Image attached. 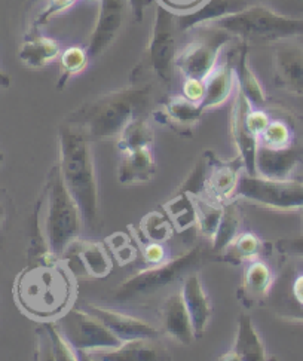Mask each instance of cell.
<instances>
[{
    "label": "cell",
    "mask_w": 303,
    "mask_h": 361,
    "mask_svg": "<svg viewBox=\"0 0 303 361\" xmlns=\"http://www.w3.org/2000/svg\"><path fill=\"white\" fill-rule=\"evenodd\" d=\"M27 260V267L13 281V299L20 311L37 323L60 320L75 305L76 276L58 256Z\"/></svg>",
    "instance_id": "1"
},
{
    "label": "cell",
    "mask_w": 303,
    "mask_h": 361,
    "mask_svg": "<svg viewBox=\"0 0 303 361\" xmlns=\"http://www.w3.org/2000/svg\"><path fill=\"white\" fill-rule=\"evenodd\" d=\"M58 166L64 183L72 193L89 229L99 225L100 195L89 135L76 125L64 122L58 130Z\"/></svg>",
    "instance_id": "2"
},
{
    "label": "cell",
    "mask_w": 303,
    "mask_h": 361,
    "mask_svg": "<svg viewBox=\"0 0 303 361\" xmlns=\"http://www.w3.org/2000/svg\"><path fill=\"white\" fill-rule=\"evenodd\" d=\"M150 102V83H130L79 106L64 122L84 130L89 138L118 137L130 121L146 115Z\"/></svg>",
    "instance_id": "3"
},
{
    "label": "cell",
    "mask_w": 303,
    "mask_h": 361,
    "mask_svg": "<svg viewBox=\"0 0 303 361\" xmlns=\"http://www.w3.org/2000/svg\"><path fill=\"white\" fill-rule=\"evenodd\" d=\"M40 198L45 240L49 252L60 257L66 247L80 237L84 219L64 183L58 164L49 170Z\"/></svg>",
    "instance_id": "4"
},
{
    "label": "cell",
    "mask_w": 303,
    "mask_h": 361,
    "mask_svg": "<svg viewBox=\"0 0 303 361\" xmlns=\"http://www.w3.org/2000/svg\"><path fill=\"white\" fill-rule=\"evenodd\" d=\"M213 256V252L202 245L192 247L187 252L167 259L159 265H152L128 276L115 288L113 300L130 303L154 296L161 290L183 280L190 272L199 269Z\"/></svg>",
    "instance_id": "5"
},
{
    "label": "cell",
    "mask_w": 303,
    "mask_h": 361,
    "mask_svg": "<svg viewBox=\"0 0 303 361\" xmlns=\"http://www.w3.org/2000/svg\"><path fill=\"white\" fill-rule=\"evenodd\" d=\"M213 25L223 29L245 45L277 44L303 36V18L284 16L271 6L260 4H254L235 16L218 20Z\"/></svg>",
    "instance_id": "6"
},
{
    "label": "cell",
    "mask_w": 303,
    "mask_h": 361,
    "mask_svg": "<svg viewBox=\"0 0 303 361\" xmlns=\"http://www.w3.org/2000/svg\"><path fill=\"white\" fill-rule=\"evenodd\" d=\"M177 30L174 13L156 5L147 47L128 76L130 83H146L143 82L146 78H154L165 87L171 85L178 52Z\"/></svg>",
    "instance_id": "7"
},
{
    "label": "cell",
    "mask_w": 303,
    "mask_h": 361,
    "mask_svg": "<svg viewBox=\"0 0 303 361\" xmlns=\"http://www.w3.org/2000/svg\"><path fill=\"white\" fill-rule=\"evenodd\" d=\"M235 198L275 212H300L303 208V182L293 178H266L244 171L238 180Z\"/></svg>",
    "instance_id": "8"
},
{
    "label": "cell",
    "mask_w": 303,
    "mask_h": 361,
    "mask_svg": "<svg viewBox=\"0 0 303 361\" xmlns=\"http://www.w3.org/2000/svg\"><path fill=\"white\" fill-rule=\"evenodd\" d=\"M199 36L192 39L175 55V71L185 78L205 80L217 66L220 54L233 37L217 25L197 27Z\"/></svg>",
    "instance_id": "9"
},
{
    "label": "cell",
    "mask_w": 303,
    "mask_h": 361,
    "mask_svg": "<svg viewBox=\"0 0 303 361\" xmlns=\"http://www.w3.org/2000/svg\"><path fill=\"white\" fill-rule=\"evenodd\" d=\"M66 339L72 343L82 360L92 353L118 348L122 343L97 317L85 308L73 307L57 320Z\"/></svg>",
    "instance_id": "10"
},
{
    "label": "cell",
    "mask_w": 303,
    "mask_h": 361,
    "mask_svg": "<svg viewBox=\"0 0 303 361\" xmlns=\"http://www.w3.org/2000/svg\"><path fill=\"white\" fill-rule=\"evenodd\" d=\"M60 257L76 280L106 279L113 269V260L101 243L80 237L68 244Z\"/></svg>",
    "instance_id": "11"
},
{
    "label": "cell",
    "mask_w": 303,
    "mask_h": 361,
    "mask_svg": "<svg viewBox=\"0 0 303 361\" xmlns=\"http://www.w3.org/2000/svg\"><path fill=\"white\" fill-rule=\"evenodd\" d=\"M131 12L130 0H99V13L91 32L87 52L97 60L115 44Z\"/></svg>",
    "instance_id": "12"
},
{
    "label": "cell",
    "mask_w": 303,
    "mask_h": 361,
    "mask_svg": "<svg viewBox=\"0 0 303 361\" xmlns=\"http://www.w3.org/2000/svg\"><path fill=\"white\" fill-rule=\"evenodd\" d=\"M273 83L281 91L303 97V45L293 39L273 44Z\"/></svg>",
    "instance_id": "13"
},
{
    "label": "cell",
    "mask_w": 303,
    "mask_h": 361,
    "mask_svg": "<svg viewBox=\"0 0 303 361\" xmlns=\"http://www.w3.org/2000/svg\"><path fill=\"white\" fill-rule=\"evenodd\" d=\"M204 155L209 162L205 198L222 205L237 200L235 190L238 180L245 171L242 158L238 155L233 159L222 161L213 150H205Z\"/></svg>",
    "instance_id": "14"
},
{
    "label": "cell",
    "mask_w": 303,
    "mask_h": 361,
    "mask_svg": "<svg viewBox=\"0 0 303 361\" xmlns=\"http://www.w3.org/2000/svg\"><path fill=\"white\" fill-rule=\"evenodd\" d=\"M253 104L237 87L233 92V103L229 118V131L233 146L237 147L238 155L244 161L245 173L256 174V152L259 147V138L250 131L247 125V115L252 110Z\"/></svg>",
    "instance_id": "15"
},
{
    "label": "cell",
    "mask_w": 303,
    "mask_h": 361,
    "mask_svg": "<svg viewBox=\"0 0 303 361\" xmlns=\"http://www.w3.org/2000/svg\"><path fill=\"white\" fill-rule=\"evenodd\" d=\"M84 308L94 317H97L120 342L159 338V330L143 320V318L128 315L112 308L100 307V305L95 303H85Z\"/></svg>",
    "instance_id": "16"
},
{
    "label": "cell",
    "mask_w": 303,
    "mask_h": 361,
    "mask_svg": "<svg viewBox=\"0 0 303 361\" xmlns=\"http://www.w3.org/2000/svg\"><path fill=\"white\" fill-rule=\"evenodd\" d=\"M204 114L205 110L201 104L187 100L183 94H180L168 97L152 114V116L158 123L165 125V127H168L174 133L183 137H192Z\"/></svg>",
    "instance_id": "17"
},
{
    "label": "cell",
    "mask_w": 303,
    "mask_h": 361,
    "mask_svg": "<svg viewBox=\"0 0 303 361\" xmlns=\"http://www.w3.org/2000/svg\"><path fill=\"white\" fill-rule=\"evenodd\" d=\"M275 284V275L265 260L254 259L247 262L241 286L237 290V299L245 310H253L264 305Z\"/></svg>",
    "instance_id": "18"
},
{
    "label": "cell",
    "mask_w": 303,
    "mask_h": 361,
    "mask_svg": "<svg viewBox=\"0 0 303 361\" xmlns=\"http://www.w3.org/2000/svg\"><path fill=\"white\" fill-rule=\"evenodd\" d=\"M35 360L79 361L82 357L63 335L58 322H40L35 329Z\"/></svg>",
    "instance_id": "19"
},
{
    "label": "cell",
    "mask_w": 303,
    "mask_h": 361,
    "mask_svg": "<svg viewBox=\"0 0 303 361\" xmlns=\"http://www.w3.org/2000/svg\"><path fill=\"white\" fill-rule=\"evenodd\" d=\"M159 314L165 335L185 346L194 343L197 339L194 326H192L190 315L187 312L180 288L173 291L171 295L162 300Z\"/></svg>",
    "instance_id": "20"
},
{
    "label": "cell",
    "mask_w": 303,
    "mask_h": 361,
    "mask_svg": "<svg viewBox=\"0 0 303 361\" xmlns=\"http://www.w3.org/2000/svg\"><path fill=\"white\" fill-rule=\"evenodd\" d=\"M254 4H257L254 0H205L197 11L175 17L177 29L180 32H192L197 27L214 24L222 18L235 16Z\"/></svg>",
    "instance_id": "21"
},
{
    "label": "cell",
    "mask_w": 303,
    "mask_h": 361,
    "mask_svg": "<svg viewBox=\"0 0 303 361\" xmlns=\"http://www.w3.org/2000/svg\"><path fill=\"white\" fill-rule=\"evenodd\" d=\"M180 290L187 312L190 315L192 326H194L195 338L199 339L204 336L213 317L211 300L209 295H206L201 276L197 274V271L185 276Z\"/></svg>",
    "instance_id": "22"
},
{
    "label": "cell",
    "mask_w": 303,
    "mask_h": 361,
    "mask_svg": "<svg viewBox=\"0 0 303 361\" xmlns=\"http://www.w3.org/2000/svg\"><path fill=\"white\" fill-rule=\"evenodd\" d=\"M225 361H265L269 360L266 346L261 341L256 326L249 314H241L238 318L237 336L232 348L220 357Z\"/></svg>",
    "instance_id": "23"
},
{
    "label": "cell",
    "mask_w": 303,
    "mask_h": 361,
    "mask_svg": "<svg viewBox=\"0 0 303 361\" xmlns=\"http://www.w3.org/2000/svg\"><path fill=\"white\" fill-rule=\"evenodd\" d=\"M237 90V75L233 67V57L228 55L226 60L217 63L211 73L205 79V95L201 102L205 112L223 106Z\"/></svg>",
    "instance_id": "24"
},
{
    "label": "cell",
    "mask_w": 303,
    "mask_h": 361,
    "mask_svg": "<svg viewBox=\"0 0 303 361\" xmlns=\"http://www.w3.org/2000/svg\"><path fill=\"white\" fill-rule=\"evenodd\" d=\"M156 161L152 147H139L120 152L118 165V180L122 185H143L154 180Z\"/></svg>",
    "instance_id": "25"
},
{
    "label": "cell",
    "mask_w": 303,
    "mask_h": 361,
    "mask_svg": "<svg viewBox=\"0 0 303 361\" xmlns=\"http://www.w3.org/2000/svg\"><path fill=\"white\" fill-rule=\"evenodd\" d=\"M300 164V154L293 147L271 149L259 145L256 152V174L266 178L285 180L292 178L297 165Z\"/></svg>",
    "instance_id": "26"
},
{
    "label": "cell",
    "mask_w": 303,
    "mask_h": 361,
    "mask_svg": "<svg viewBox=\"0 0 303 361\" xmlns=\"http://www.w3.org/2000/svg\"><path fill=\"white\" fill-rule=\"evenodd\" d=\"M171 358V354L159 346L156 339L122 342L118 348L87 355V360L97 361H163Z\"/></svg>",
    "instance_id": "27"
},
{
    "label": "cell",
    "mask_w": 303,
    "mask_h": 361,
    "mask_svg": "<svg viewBox=\"0 0 303 361\" xmlns=\"http://www.w3.org/2000/svg\"><path fill=\"white\" fill-rule=\"evenodd\" d=\"M61 54V47L55 39L40 32L30 30L25 35L18 52L20 61L30 68H44L57 60Z\"/></svg>",
    "instance_id": "28"
},
{
    "label": "cell",
    "mask_w": 303,
    "mask_h": 361,
    "mask_svg": "<svg viewBox=\"0 0 303 361\" xmlns=\"http://www.w3.org/2000/svg\"><path fill=\"white\" fill-rule=\"evenodd\" d=\"M233 67H235L237 75V87L242 91V94L250 100L253 106H265L268 102L266 91L261 87V83L250 64L249 45L242 44V42H240L238 51L233 54Z\"/></svg>",
    "instance_id": "29"
},
{
    "label": "cell",
    "mask_w": 303,
    "mask_h": 361,
    "mask_svg": "<svg viewBox=\"0 0 303 361\" xmlns=\"http://www.w3.org/2000/svg\"><path fill=\"white\" fill-rule=\"evenodd\" d=\"M264 252L265 244L256 233L240 232L237 237L225 247L223 252L217 256V259L229 263V265L238 267L241 263L259 259Z\"/></svg>",
    "instance_id": "30"
},
{
    "label": "cell",
    "mask_w": 303,
    "mask_h": 361,
    "mask_svg": "<svg viewBox=\"0 0 303 361\" xmlns=\"http://www.w3.org/2000/svg\"><path fill=\"white\" fill-rule=\"evenodd\" d=\"M241 225H242V216L235 200L223 204L222 219H220L217 232L214 235V238L211 240V245H210L216 259L220 253L223 252L225 247L240 233Z\"/></svg>",
    "instance_id": "31"
},
{
    "label": "cell",
    "mask_w": 303,
    "mask_h": 361,
    "mask_svg": "<svg viewBox=\"0 0 303 361\" xmlns=\"http://www.w3.org/2000/svg\"><path fill=\"white\" fill-rule=\"evenodd\" d=\"M155 133L146 115H140L130 121L118 135V150H132L139 147H152Z\"/></svg>",
    "instance_id": "32"
},
{
    "label": "cell",
    "mask_w": 303,
    "mask_h": 361,
    "mask_svg": "<svg viewBox=\"0 0 303 361\" xmlns=\"http://www.w3.org/2000/svg\"><path fill=\"white\" fill-rule=\"evenodd\" d=\"M177 231H187L197 226V204L195 198L187 193H174V197L163 205Z\"/></svg>",
    "instance_id": "33"
},
{
    "label": "cell",
    "mask_w": 303,
    "mask_h": 361,
    "mask_svg": "<svg viewBox=\"0 0 303 361\" xmlns=\"http://www.w3.org/2000/svg\"><path fill=\"white\" fill-rule=\"evenodd\" d=\"M60 76L57 80V88L63 90L67 82L73 76L79 75L85 71L89 64V55L87 52V48L80 47H68L60 54Z\"/></svg>",
    "instance_id": "34"
},
{
    "label": "cell",
    "mask_w": 303,
    "mask_h": 361,
    "mask_svg": "<svg viewBox=\"0 0 303 361\" xmlns=\"http://www.w3.org/2000/svg\"><path fill=\"white\" fill-rule=\"evenodd\" d=\"M197 204V228L206 240H213L217 232L220 219H222L223 205L217 204L209 198H195Z\"/></svg>",
    "instance_id": "35"
},
{
    "label": "cell",
    "mask_w": 303,
    "mask_h": 361,
    "mask_svg": "<svg viewBox=\"0 0 303 361\" xmlns=\"http://www.w3.org/2000/svg\"><path fill=\"white\" fill-rule=\"evenodd\" d=\"M175 231L170 216L163 212H150L140 221V233L147 241L165 243Z\"/></svg>",
    "instance_id": "36"
},
{
    "label": "cell",
    "mask_w": 303,
    "mask_h": 361,
    "mask_svg": "<svg viewBox=\"0 0 303 361\" xmlns=\"http://www.w3.org/2000/svg\"><path fill=\"white\" fill-rule=\"evenodd\" d=\"M293 130L283 119H271L266 130L261 133L259 145H264L271 149H287L293 145Z\"/></svg>",
    "instance_id": "37"
},
{
    "label": "cell",
    "mask_w": 303,
    "mask_h": 361,
    "mask_svg": "<svg viewBox=\"0 0 303 361\" xmlns=\"http://www.w3.org/2000/svg\"><path fill=\"white\" fill-rule=\"evenodd\" d=\"M206 174H209V162H206V158L202 154V157L194 165V169L190 170L189 176L185 178V182L178 186L175 193H187V195L194 198L205 197Z\"/></svg>",
    "instance_id": "38"
},
{
    "label": "cell",
    "mask_w": 303,
    "mask_h": 361,
    "mask_svg": "<svg viewBox=\"0 0 303 361\" xmlns=\"http://www.w3.org/2000/svg\"><path fill=\"white\" fill-rule=\"evenodd\" d=\"M106 244L113 252V256L119 265H128V263L134 262L137 257V247L127 233L118 232L110 235Z\"/></svg>",
    "instance_id": "39"
},
{
    "label": "cell",
    "mask_w": 303,
    "mask_h": 361,
    "mask_svg": "<svg viewBox=\"0 0 303 361\" xmlns=\"http://www.w3.org/2000/svg\"><path fill=\"white\" fill-rule=\"evenodd\" d=\"M76 2L78 0H47V5L37 13L30 30L40 32L44 25H47L55 17H58L60 13L66 12L68 8H72Z\"/></svg>",
    "instance_id": "40"
},
{
    "label": "cell",
    "mask_w": 303,
    "mask_h": 361,
    "mask_svg": "<svg viewBox=\"0 0 303 361\" xmlns=\"http://www.w3.org/2000/svg\"><path fill=\"white\" fill-rule=\"evenodd\" d=\"M275 250L284 257L303 260V237L281 238L275 243Z\"/></svg>",
    "instance_id": "41"
},
{
    "label": "cell",
    "mask_w": 303,
    "mask_h": 361,
    "mask_svg": "<svg viewBox=\"0 0 303 361\" xmlns=\"http://www.w3.org/2000/svg\"><path fill=\"white\" fill-rule=\"evenodd\" d=\"M142 255L144 257V260L147 262V265H159V263L165 262L168 259L167 256V248H165L163 243H158V241H147L142 245Z\"/></svg>",
    "instance_id": "42"
},
{
    "label": "cell",
    "mask_w": 303,
    "mask_h": 361,
    "mask_svg": "<svg viewBox=\"0 0 303 361\" xmlns=\"http://www.w3.org/2000/svg\"><path fill=\"white\" fill-rule=\"evenodd\" d=\"M156 2L158 5L173 12L177 17V16H186V13L197 11L205 0H156Z\"/></svg>",
    "instance_id": "43"
},
{
    "label": "cell",
    "mask_w": 303,
    "mask_h": 361,
    "mask_svg": "<svg viewBox=\"0 0 303 361\" xmlns=\"http://www.w3.org/2000/svg\"><path fill=\"white\" fill-rule=\"evenodd\" d=\"M271 122V116L268 112H265L264 109L260 107H252V110L249 112V115H247V125H249L250 131L257 137L260 138L261 133H264L266 130V127Z\"/></svg>",
    "instance_id": "44"
},
{
    "label": "cell",
    "mask_w": 303,
    "mask_h": 361,
    "mask_svg": "<svg viewBox=\"0 0 303 361\" xmlns=\"http://www.w3.org/2000/svg\"><path fill=\"white\" fill-rule=\"evenodd\" d=\"M182 94L187 100L201 104L205 95V80L195 79V78H185Z\"/></svg>",
    "instance_id": "45"
},
{
    "label": "cell",
    "mask_w": 303,
    "mask_h": 361,
    "mask_svg": "<svg viewBox=\"0 0 303 361\" xmlns=\"http://www.w3.org/2000/svg\"><path fill=\"white\" fill-rule=\"evenodd\" d=\"M268 6L284 16L303 18V0H271Z\"/></svg>",
    "instance_id": "46"
},
{
    "label": "cell",
    "mask_w": 303,
    "mask_h": 361,
    "mask_svg": "<svg viewBox=\"0 0 303 361\" xmlns=\"http://www.w3.org/2000/svg\"><path fill=\"white\" fill-rule=\"evenodd\" d=\"M290 296L297 307V310L302 312L300 318H303V271L297 272L290 284Z\"/></svg>",
    "instance_id": "47"
},
{
    "label": "cell",
    "mask_w": 303,
    "mask_h": 361,
    "mask_svg": "<svg viewBox=\"0 0 303 361\" xmlns=\"http://www.w3.org/2000/svg\"><path fill=\"white\" fill-rule=\"evenodd\" d=\"M152 4V0H130V5H131V12L135 18L137 23H142L143 21V13L144 9Z\"/></svg>",
    "instance_id": "48"
},
{
    "label": "cell",
    "mask_w": 303,
    "mask_h": 361,
    "mask_svg": "<svg viewBox=\"0 0 303 361\" xmlns=\"http://www.w3.org/2000/svg\"><path fill=\"white\" fill-rule=\"evenodd\" d=\"M9 219V207H8V201H5L2 197H0V235L4 232V228L8 224Z\"/></svg>",
    "instance_id": "49"
},
{
    "label": "cell",
    "mask_w": 303,
    "mask_h": 361,
    "mask_svg": "<svg viewBox=\"0 0 303 361\" xmlns=\"http://www.w3.org/2000/svg\"><path fill=\"white\" fill-rule=\"evenodd\" d=\"M9 87H11V78L2 71V68H0V88H9Z\"/></svg>",
    "instance_id": "50"
},
{
    "label": "cell",
    "mask_w": 303,
    "mask_h": 361,
    "mask_svg": "<svg viewBox=\"0 0 303 361\" xmlns=\"http://www.w3.org/2000/svg\"><path fill=\"white\" fill-rule=\"evenodd\" d=\"M4 162V155H2V152H0V164Z\"/></svg>",
    "instance_id": "51"
},
{
    "label": "cell",
    "mask_w": 303,
    "mask_h": 361,
    "mask_svg": "<svg viewBox=\"0 0 303 361\" xmlns=\"http://www.w3.org/2000/svg\"><path fill=\"white\" fill-rule=\"evenodd\" d=\"M300 213H302V219H303V208H302V210H300Z\"/></svg>",
    "instance_id": "52"
},
{
    "label": "cell",
    "mask_w": 303,
    "mask_h": 361,
    "mask_svg": "<svg viewBox=\"0 0 303 361\" xmlns=\"http://www.w3.org/2000/svg\"><path fill=\"white\" fill-rule=\"evenodd\" d=\"M302 182H303V176H302Z\"/></svg>",
    "instance_id": "53"
}]
</instances>
